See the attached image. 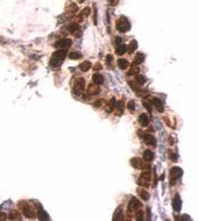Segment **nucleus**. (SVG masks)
<instances>
[{"mask_svg": "<svg viewBox=\"0 0 198 221\" xmlns=\"http://www.w3.org/2000/svg\"><path fill=\"white\" fill-rule=\"evenodd\" d=\"M68 55V50L67 49H58L57 51H55L51 56V60H50V68L53 69H58L61 66V64L63 63V61L65 60Z\"/></svg>", "mask_w": 198, "mask_h": 221, "instance_id": "1", "label": "nucleus"}, {"mask_svg": "<svg viewBox=\"0 0 198 221\" xmlns=\"http://www.w3.org/2000/svg\"><path fill=\"white\" fill-rule=\"evenodd\" d=\"M19 207L21 208L23 215L27 216L28 219H34L36 216V212L34 211L33 206L29 205L27 201H19Z\"/></svg>", "mask_w": 198, "mask_h": 221, "instance_id": "2", "label": "nucleus"}, {"mask_svg": "<svg viewBox=\"0 0 198 221\" xmlns=\"http://www.w3.org/2000/svg\"><path fill=\"white\" fill-rule=\"evenodd\" d=\"M116 26H117V30H119L120 33H127L131 29V23H129L128 19L125 17H120L118 19Z\"/></svg>", "mask_w": 198, "mask_h": 221, "instance_id": "3", "label": "nucleus"}, {"mask_svg": "<svg viewBox=\"0 0 198 221\" xmlns=\"http://www.w3.org/2000/svg\"><path fill=\"white\" fill-rule=\"evenodd\" d=\"M150 179H152V173L150 171H146V172H142L140 178L138 179V184L142 187H148L149 184H150Z\"/></svg>", "mask_w": 198, "mask_h": 221, "instance_id": "4", "label": "nucleus"}, {"mask_svg": "<svg viewBox=\"0 0 198 221\" xmlns=\"http://www.w3.org/2000/svg\"><path fill=\"white\" fill-rule=\"evenodd\" d=\"M85 88V79L84 78H77L73 83V92L76 94H81V92Z\"/></svg>", "mask_w": 198, "mask_h": 221, "instance_id": "5", "label": "nucleus"}, {"mask_svg": "<svg viewBox=\"0 0 198 221\" xmlns=\"http://www.w3.org/2000/svg\"><path fill=\"white\" fill-rule=\"evenodd\" d=\"M140 208H141V201L139 199H136V198H132L129 204H128V206H127V211L129 213H132L140 210Z\"/></svg>", "mask_w": 198, "mask_h": 221, "instance_id": "6", "label": "nucleus"}, {"mask_svg": "<svg viewBox=\"0 0 198 221\" xmlns=\"http://www.w3.org/2000/svg\"><path fill=\"white\" fill-rule=\"evenodd\" d=\"M182 175H183V170L181 168H178V167H174V168L171 169L170 170V177H171L170 183L171 184H175V182H176L178 178H181Z\"/></svg>", "mask_w": 198, "mask_h": 221, "instance_id": "7", "label": "nucleus"}, {"mask_svg": "<svg viewBox=\"0 0 198 221\" xmlns=\"http://www.w3.org/2000/svg\"><path fill=\"white\" fill-rule=\"evenodd\" d=\"M71 44L72 42L70 38H61V40H58V41L55 42L54 47L57 48V49H68Z\"/></svg>", "mask_w": 198, "mask_h": 221, "instance_id": "8", "label": "nucleus"}, {"mask_svg": "<svg viewBox=\"0 0 198 221\" xmlns=\"http://www.w3.org/2000/svg\"><path fill=\"white\" fill-rule=\"evenodd\" d=\"M131 165L135 169H144V161L141 158H138V157H134V158L131 159Z\"/></svg>", "mask_w": 198, "mask_h": 221, "instance_id": "9", "label": "nucleus"}, {"mask_svg": "<svg viewBox=\"0 0 198 221\" xmlns=\"http://www.w3.org/2000/svg\"><path fill=\"white\" fill-rule=\"evenodd\" d=\"M68 32L72 34V35H78V33L81 32V27L78 23H70L69 26H68Z\"/></svg>", "mask_w": 198, "mask_h": 221, "instance_id": "10", "label": "nucleus"}, {"mask_svg": "<svg viewBox=\"0 0 198 221\" xmlns=\"http://www.w3.org/2000/svg\"><path fill=\"white\" fill-rule=\"evenodd\" d=\"M172 208L176 211V212H180L181 208H182V200H181L180 195H176L174 200H172Z\"/></svg>", "mask_w": 198, "mask_h": 221, "instance_id": "11", "label": "nucleus"}, {"mask_svg": "<svg viewBox=\"0 0 198 221\" xmlns=\"http://www.w3.org/2000/svg\"><path fill=\"white\" fill-rule=\"evenodd\" d=\"M144 141L146 144L148 146H156V139L154 137L152 134H144Z\"/></svg>", "mask_w": 198, "mask_h": 221, "instance_id": "12", "label": "nucleus"}, {"mask_svg": "<svg viewBox=\"0 0 198 221\" xmlns=\"http://www.w3.org/2000/svg\"><path fill=\"white\" fill-rule=\"evenodd\" d=\"M37 216H39V219L40 220H49V215H48V213L45 212V210L40 206V205H37Z\"/></svg>", "mask_w": 198, "mask_h": 221, "instance_id": "13", "label": "nucleus"}, {"mask_svg": "<svg viewBox=\"0 0 198 221\" xmlns=\"http://www.w3.org/2000/svg\"><path fill=\"white\" fill-rule=\"evenodd\" d=\"M152 104H153L154 106L159 109V112H161V113H162L163 111H164L163 103L161 101V100H160V99H159V98H153V99H152Z\"/></svg>", "mask_w": 198, "mask_h": 221, "instance_id": "14", "label": "nucleus"}, {"mask_svg": "<svg viewBox=\"0 0 198 221\" xmlns=\"http://www.w3.org/2000/svg\"><path fill=\"white\" fill-rule=\"evenodd\" d=\"M99 92H100L99 85L94 84V83L89 85V87H88V93H90V94H98Z\"/></svg>", "mask_w": 198, "mask_h": 221, "instance_id": "15", "label": "nucleus"}, {"mask_svg": "<svg viewBox=\"0 0 198 221\" xmlns=\"http://www.w3.org/2000/svg\"><path fill=\"white\" fill-rule=\"evenodd\" d=\"M92 80H93V83L94 84H97V85H101L103 83H104V77H103V75H100L98 72H96L93 76H92Z\"/></svg>", "mask_w": 198, "mask_h": 221, "instance_id": "16", "label": "nucleus"}, {"mask_svg": "<svg viewBox=\"0 0 198 221\" xmlns=\"http://www.w3.org/2000/svg\"><path fill=\"white\" fill-rule=\"evenodd\" d=\"M149 118H148V115L147 114H141L140 116H139V122H140V124L142 126V127H147L148 124H149Z\"/></svg>", "mask_w": 198, "mask_h": 221, "instance_id": "17", "label": "nucleus"}, {"mask_svg": "<svg viewBox=\"0 0 198 221\" xmlns=\"http://www.w3.org/2000/svg\"><path fill=\"white\" fill-rule=\"evenodd\" d=\"M142 156H144V161H146V162H152L154 159V152L152 150H144Z\"/></svg>", "mask_w": 198, "mask_h": 221, "instance_id": "18", "label": "nucleus"}, {"mask_svg": "<svg viewBox=\"0 0 198 221\" xmlns=\"http://www.w3.org/2000/svg\"><path fill=\"white\" fill-rule=\"evenodd\" d=\"M138 193L140 195V198H141L142 200H144V201H147V200L149 199V193H148L144 189H139V190H138Z\"/></svg>", "mask_w": 198, "mask_h": 221, "instance_id": "19", "label": "nucleus"}, {"mask_svg": "<svg viewBox=\"0 0 198 221\" xmlns=\"http://www.w3.org/2000/svg\"><path fill=\"white\" fill-rule=\"evenodd\" d=\"M128 65H129V63H128V61L125 60V58H119V60H118V66H119L121 70L128 68Z\"/></svg>", "mask_w": 198, "mask_h": 221, "instance_id": "20", "label": "nucleus"}, {"mask_svg": "<svg viewBox=\"0 0 198 221\" xmlns=\"http://www.w3.org/2000/svg\"><path fill=\"white\" fill-rule=\"evenodd\" d=\"M144 61V55L142 53H139L136 56H135V60L133 62V65H139Z\"/></svg>", "mask_w": 198, "mask_h": 221, "instance_id": "21", "label": "nucleus"}, {"mask_svg": "<svg viewBox=\"0 0 198 221\" xmlns=\"http://www.w3.org/2000/svg\"><path fill=\"white\" fill-rule=\"evenodd\" d=\"M91 62H89V61H85V62H83L79 65V69H81V71H83V72H86V71H89L91 69Z\"/></svg>", "mask_w": 198, "mask_h": 221, "instance_id": "22", "label": "nucleus"}, {"mask_svg": "<svg viewBox=\"0 0 198 221\" xmlns=\"http://www.w3.org/2000/svg\"><path fill=\"white\" fill-rule=\"evenodd\" d=\"M135 81H136V84H139L140 86H142V85H144V83L147 81V78L144 76H142V75H136L135 76Z\"/></svg>", "mask_w": 198, "mask_h": 221, "instance_id": "23", "label": "nucleus"}, {"mask_svg": "<svg viewBox=\"0 0 198 221\" xmlns=\"http://www.w3.org/2000/svg\"><path fill=\"white\" fill-rule=\"evenodd\" d=\"M136 48H138V42H136L135 40H132L131 43H129V45H128V48H127V51L129 54H133Z\"/></svg>", "mask_w": 198, "mask_h": 221, "instance_id": "24", "label": "nucleus"}, {"mask_svg": "<svg viewBox=\"0 0 198 221\" xmlns=\"http://www.w3.org/2000/svg\"><path fill=\"white\" fill-rule=\"evenodd\" d=\"M126 51H127V47L125 45V44H119V45H117L116 53H117L118 55H124Z\"/></svg>", "mask_w": 198, "mask_h": 221, "instance_id": "25", "label": "nucleus"}, {"mask_svg": "<svg viewBox=\"0 0 198 221\" xmlns=\"http://www.w3.org/2000/svg\"><path fill=\"white\" fill-rule=\"evenodd\" d=\"M113 220H124V215H122V211H121V207L118 208V211H116L114 213V216H113Z\"/></svg>", "mask_w": 198, "mask_h": 221, "instance_id": "26", "label": "nucleus"}, {"mask_svg": "<svg viewBox=\"0 0 198 221\" xmlns=\"http://www.w3.org/2000/svg\"><path fill=\"white\" fill-rule=\"evenodd\" d=\"M114 107H116V99L112 98L111 101L108 103V106L106 107V112H107V113H111V112L114 109Z\"/></svg>", "mask_w": 198, "mask_h": 221, "instance_id": "27", "label": "nucleus"}, {"mask_svg": "<svg viewBox=\"0 0 198 221\" xmlns=\"http://www.w3.org/2000/svg\"><path fill=\"white\" fill-rule=\"evenodd\" d=\"M9 219L11 220H21V215L19 214L18 211H13L9 214Z\"/></svg>", "mask_w": 198, "mask_h": 221, "instance_id": "28", "label": "nucleus"}, {"mask_svg": "<svg viewBox=\"0 0 198 221\" xmlns=\"http://www.w3.org/2000/svg\"><path fill=\"white\" fill-rule=\"evenodd\" d=\"M139 71H140V69H139L136 65H133L132 69L128 71L127 75H128V76H134V75H138V73H139Z\"/></svg>", "mask_w": 198, "mask_h": 221, "instance_id": "29", "label": "nucleus"}, {"mask_svg": "<svg viewBox=\"0 0 198 221\" xmlns=\"http://www.w3.org/2000/svg\"><path fill=\"white\" fill-rule=\"evenodd\" d=\"M69 57H70V60H79V58H82V54L81 53H70Z\"/></svg>", "mask_w": 198, "mask_h": 221, "instance_id": "30", "label": "nucleus"}, {"mask_svg": "<svg viewBox=\"0 0 198 221\" xmlns=\"http://www.w3.org/2000/svg\"><path fill=\"white\" fill-rule=\"evenodd\" d=\"M135 219L138 221H142L144 220V213L142 211H139V212L135 214Z\"/></svg>", "mask_w": 198, "mask_h": 221, "instance_id": "31", "label": "nucleus"}, {"mask_svg": "<svg viewBox=\"0 0 198 221\" xmlns=\"http://www.w3.org/2000/svg\"><path fill=\"white\" fill-rule=\"evenodd\" d=\"M142 105H144V107L149 112V113H152L153 112V108H152V105H150V103H148V101H146V100H144V103H142Z\"/></svg>", "mask_w": 198, "mask_h": 221, "instance_id": "32", "label": "nucleus"}, {"mask_svg": "<svg viewBox=\"0 0 198 221\" xmlns=\"http://www.w3.org/2000/svg\"><path fill=\"white\" fill-rule=\"evenodd\" d=\"M90 12H91V9L89 8V7H85V8L81 12V17H88V15L90 14Z\"/></svg>", "mask_w": 198, "mask_h": 221, "instance_id": "33", "label": "nucleus"}, {"mask_svg": "<svg viewBox=\"0 0 198 221\" xmlns=\"http://www.w3.org/2000/svg\"><path fill=\"white\" fill-rule=\"evenodd\" d=\"M127 108H128L129 111H134L135 109V103L133 100H131V101L127 104Z\"/></svg>", "mask_w": 198, "mask_h": 221, "instance_id": "34", "label": "nucleus"}, {"mask_svg": "<svg viewBox=\"0 0 198 221\" xmlns=\"http://www.w3.org/2000/svg\"><path fill=\"white\" fill-rule=\"evenodd\" d=\"M104 104V100L103 99H100V100H97L96 103H94V107H100L101 105Z\"/></svg>", "mask_w": 198, "mask_h": 221, "instance_id": "35", "label": "nucleus"}, {"mask_svg": "<svg viewBox=\"0 0 198 221\" xmlns=\"http://www.w3.org/2000/svg\"><path fill=\"white\" fill-rule=\"evenodd\" d=\"M77 5H76V4H72L71 5V12H73V13H76V12H77Z\"/></svg>", "mask_w": 198, "mask_h": 221, "instance_id": "36", "label": "nucleus"}, {"mask_svg": "<svg viewBox=\"0 0 198 221\" xmlns=\"http://www.w3.org/2000/svg\"><path fill=\"white\" fill-rule=\"evenodd\" d=\"M121 42H122V38H121V37H117V38H116V43H117V45L121 44Z\"/></svg>", "mask_w": 198, "mask_h": 221, "instance_id": "37", "label": "nucleus"}, {"mask_svg": "<svg viewBox=\"0 0 198 221\" xmlns=\"http://www.w3.org/2000/svg\"><path fill=\"white\" fill-rule=\"evenodd\" d=\"M170 157H171V159H172V161H175V162L177 161V155H176V154H171Z\"/></svg>", "mask_w": 198, "mask_h": 221, "instance_id": "38", "label": "nucleus"}, {"mask_svg": "<svg viewBox=\"0 0 198 221\" xmlns=\"http://www.w3.org/2000/svg\"><path fill=\"white\" fill-rule=\"evenodd\" d=\"M106 62L107 63L112 62V55H107V57H106Z\"/></svg>", "mask_w": 198, "mask_h": 221, "instance_id": "39", "label": "nucleus"}, {"mask_svg": "<svg viewBox=\"0 0 198 221\" xmlns=\"http://www.w3.org/2000/svg\"><path fill=\"white\" fill-rule=\"evenodd\" d=\"M94 69H96V70H101V65H100L99 63H97L96 66H94Z\"/></svg>", "mask_w": 198, "mask_h": 221, "instance_id": "40", "label": "nucleus"}, {"mask_svg": "<svg viewBox=\"0 0 198 221\" xmlns=\"http://www.w3.org/2000/svg\"><path fill=\"white\" fill-rule=\"evenodd\" d=\"M181 219H185V220H191V218H190V216H187V215H184V216H182Z\"/></svg>", "mask_w": 198, "mask_h": 221, "instance_id": "41", "label": "nucleus"}, {"mask_svg": "<svg viewBox=\"0 0 198 221\" xmlns=\"http://www.w3.org/2000/svg\"><path fill=\"white\" fill-rule=\"evenodd\" d=\"M84 1H85V0H79V2H84Z\"/></svg>", "mask_w": 198, "mask_h": 221, "instance_id": "42", "label": "nucleus"}]
</instances>
